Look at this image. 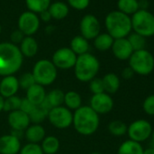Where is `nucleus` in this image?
Returning <instances> with one entry per match:
<instances>
[{
    "mask_svg": "<svg viewBox=\"0 0 154 154\" xmlns=\"http://www.w3.org/2000/svg\"><path fill=\"white\" fill-rule=\"evenodd\" d=\"M24 56L19 47L12 43H0V76L15 75L22 64Z\"/></svg>",
    "mask_w": 154,
    "mask_h": 154,
    "instance_id": "nucleus-1",
    "label": "nucleus"
},
{
    "mask_svg": "<svg viewBox=\"0 0 154 154\" xmlns=\"http://www.w3.org/2000/svg\"><path fill=\"white\" fill-rule=\"evenodd\" d=\"M72 125L75 131L83 136L93 135L100 125L99 114L89 105H82L72 113Z\"/></svg>",
    "mask_w": 154,
    "mask_h": 154,
    "instance_id": "nucleus-2",
    "label": "nucleus"
},
{
    "mask_svg": "<svg viewBox=\"0 0 154 154\" xmlns=\"http://www.w3.org/2000/svg\"><path fill=\"white\" fill-rule=\"evenodd\" d=\"M100 62L96 56L86 53L77 56L74 64V75L82 83H89L95 78L100 71Z\"/></svg>",
    "mask_w": 154,
    "mask_h": 154,
    "instance_id": "nucleus-3",
    "label": "nucleus"
},
{
    "mask_svg": "<svg viewBox=\"0 0 154 154\" xmlns=\"http://www.w3.org/2000/svg\"><path fill=\"white\" fill-rule=\"evenodd\" d=\"M107 33L113 39L126 38L131 33V20L130 16L122 12L112 11L105 17Z\"/></svg>",
    "mask_w": 154,
    "mask_h": 154,
    "instance_id": "nucleus-4",
    "label": "nucleus"
},
{
    "mask_svg": "<svg viewBox=\"0 0 154 154\" xmlns=\"http://www.w3.org/2000/svg\"><path fill=\"white\" fill-rule=\"evenodd\" d=\"M128 61L135 74L148 76L154 71V56L147 49L134 51Z\"/></svg>",
    "mask_w": 154,
    "mask_h": 154,
    "instance_id": "nucleus-5",
    "label": "nucleus"
},
{
    "mask_svg": "<svg viewBox=\"0 0 154 154\" xmlns=\"http://www.w3.org/2000/svg\"><path fill=\"white\" fill-rule=\"evenodd\" d=\"M57 68L48 59H41L37 61L32 71L35 84L42 86H48L54 83L57 78Z\"/></svg>",
    "mask_w": 154,
    "mask_h": 154,
    "instance_id": "nucleus-6",
    "label": "nucleus"
},
{
    "mask_svg": "<svg viewBox=\"0 0 154 154\" xmlns=\"http://www.w3.org/2000/svg\"><path fill=\"white\" fill-rule=\"evenodd\" d=\"M131 28L134 33L143 37H151L154 35V15L148 10L139 9L131 17Z\"/></svg>",
    "mask_w": 154,
    "mask_h": 154,
    "instance_id": "nucleus-7",
    "label": "nucleus"
},
{
    "mask_svg": "<svg viewBox=\"0 0 154 154\" xmlns=\"http://www.w3.org/2000/svg\"><path fill=\"white\" fill-rule=\"evenodd\" d=\"M153 127L151 123L145 119H138L131 122L127 128L129 140L142 143L150 138Z\"/></svg>",
    "mask_w": 154,
    "mask_h": 154,
    "instance_id": "nucleus-8",
    "label": "nucleus"
},
{
    "mask_svg": "<svg viewBox=\"0 0 154 154\" xmlns=\"http://www.w3.org/2000/svg\"><path fill=\"white\" fill-rule=\"evenodd\" d=\"M47 119L49 122L57 129H66L72 125V112L65 106H58L48 112Z\"/></svg>",
    "mask_w": 154,
    "mask_h": 154,
    "instance_id": "nucleus-9",
    "label": "nucleus"
},
{
    "mask_svg": "<svg viewBox=\"0 0 154 154\" xmlns=\"http://www.w3.org/2000/svg\"><path fill=\"white\" fill-rule=\"evenodd\" d=\"M77 55L70 49V47H62L57 49L52 57V63L60 70H69L74 67Z\"/></svg>",
    "mask_w": 154,
    "mask_h": 154,
    "instance_id": "nucleus-10",
    "label": "nucleus"
},
{
    "mask_svg": "<svg viewBox=\"0 0 154 154\" xmlns=\"http://www.w3.org/2000/svg\"><path fill=\"white\" fill-rule=\"evenodd\" d=\"M40 26V20L36 14L27 11L23 13L18 19V30H20L25 36H32L37 32Z\"/></svg>",
    "mask_w": 154,
    "mask_h": 154,
    "instance_id": "nucleus-11",
    "label": "nucleus"
},
{
    "mask_svg": "<svg viewBox=\"0 0 154 154\" xmlns=\"http://www.w3.org/2000/svg\"><path fill=\"white\" fill-rule=\"evenodd\" d=\"M97 114H106L112 112L114 106L112 97L106 94L102 93L98 94H93L90 100L89 105Z\"/></svg>",
    "mask_w": 154,
    "mask_h": 154,
    "instance_id": "nucleus-12",
    "label": "nucleus"
},
{
    "mask_svg": "<svg viewBox=\"0 0 154 154\" xmlns=\"http://www.w3.org/2000/svg\"><path fill=\"white\" fill-rule=\"evenodd\" d=\"M80 31L82 36L86 40L94 39L101 31V25L96 17L86 15L80 22Z\"/></svg>",
    "mask_w": 154,
    "mask_h": 154,
    "instance_id": "nucleus-13",
    "label": "nucleus"
},
{
    "mask_svg": "<svg viewBox=\"0 0 154 154\" xmlns=\"http://www.w3.org/2000/svg\"><path fill=\"white\" fill-rule=\"evenodd\" d=\"M111 49L114 57L120 61H128L132 53L134 52L127 37L114 39Z\"/></svg>",
    "mask_w": 154,
    "mask_h": 154,
    "instance_id": "nucleus-14",
    "label": "nucleus"
},
{
    "mask_svg": "<svg viewBox=\"0 0 154 154\" xmlns=\"http://www.w3.org/2000/svg\"><path fill=\"white\" fill-rule=\"evenodd\" d=\"M21 147L20 139L12 133L0 137V154H18Z\"/></svg>",
    "mask_w": 154,
    "mask_h": 154,
    "instance_id": "nucleus-15",
    "label": "nucleus"
},
{
    "mask_svg": "<svg viewBox=\"0 0 154 154\" xmlns=\"http://www.w3.org/2000/svg\"><path fill=\"white\" fill-rule=\"evenodd\" d=\"M8 122L11 129L17 131H25L31 122L28 114L22 112L21 110L9 112Z\"/></svg>",
    "mask_w": 154,
    "mask_h": 154,
    "instance_id": "nucleus-16",
    "label": "nucleus"
},
{
    "mask_svg": "<svg viewBox=\"0 0 154 154\" xmlns=\"http://www.w3.org/2000/svg\"><path fill=\"white\" fill-rule=\"evenodd\" d=\"M19 88L18 78L15 75L4 76L0 80V95L4 99L16 95Z\"/></svg>",
    "mask_w": 154,
    "mask_h": 154,
    "instance_id": "nucleus-17",
    "label": "nucleus"
},
{
    "mask_svg": "<svg viewBox=\"0 0 154 154\" xmlns=\"http://www.w3.org/2000/svg\"><path fill=\"white\" fill-rule=\"evenodd\" d=\"M63 97L64 93L62 90L54 89L46 94L45 101L42 103L41 105H43L45 109L50 111L53 108L62 106L63 104Z\"/></svg>",
    "mask_w": 154,
    "mask_h": 154,
    "instance_id": "nucleus-18",
    "label": "nucleus"
},
{
    "mask_svg": "<svg viewBox=\"0 0 154 154\" xmlns=\"http://www.w3.org/2000/svg\"><path fill=\"white\" fill-rule=\"evenodd\" d=\"M24 135L29 143L38 144L45 137V129L41 124H31L26 129Z\"/></svg>",
    "mask_w": 154,
    "mask_h": 154,
    "instance_id": "nucleus-19",
    "label": "nucleus"
},
{
    "mask_svg": "<svg viewBox=\"0 0 154 154\" xmlns=\"http://www.w3.org/2000/svg\"><path fill=\"white\" fill-rule=\"evenodd\" d=\"M103 85L104 88V93L108 94H116L121 86V80L120 77L114 72H108L103 78Z\"/></svg>",
    "mask_w": 154,
    "mask_h": 154,
    "instance_id": "nucleus-20",
    "label": "nucleus"
},
{
    "mask_svg": "<svg viewBox=\"0 0 154 154\" xmlns=\"http://www.w3.org/2000/svg\"><path fill=\"white\" fill-rule=\"evenodd\" d=\"M45 95H46V92L45 90V87L35 84L26 90V98L29 102H31L34 105L37 106L42 104V103L45 101Z\"/></svg>",
    "mask_w": 154,
    "mask_h": 154,
    "instance_id": "nucleus-21",
    "label": "nucleus"
},
{
    "mask_svg": "<svg viewBox=\"0 0 154 154\" xmlns=\"http://www.w3.org/2000/svg\"><path fill=\"white\" fill-rule=\"evenodd\" d=\"M19 50L23 56L34 57L38 52V44L32 36H26L20 44Z\"/></svg>",
    "mask_w": 154,
    "mask_h": 154,
    "instance_id": "nucleus-22",
    "label": "nucleus"
},
{
    "mask_svg": "<svg viewBox=\"0 0 154 154\" xmlns=\"http://www.w3.org/2000/svg\"><path fill=\"white\" fill-rule=\"evenodd\" d=\"M143 150L141 143L128 139L120 144L117 154H143Z\"/></svg>",
    "mask_w": 154,
    "mask_h": 154,
    "instance_id": "nucleus-23",
    "label": "nucleus"
},
{
    "mask_svg": "<svg viewBox=\"0 0 154 154\" xmlns=\"http://www.w3.org/2000/svg\"><path fill=\"white\" fill-rule=\"evenodd\" d=\"M63 104L70 111H75L82 106V97L75 91H68L64 93Z\"/></svg>",
    "mask_w": 154,
    "mask_h": 154,
    "instance_id": "nucleus-24",
    "label": "nucleus"
},
{
    "mask_svg": "<svg viewBox=\"0 0 154 154\" xmlns=\"http://www.w3.org/2000/svg\"><path fill=\"white\" fill-rule=\"evenodd\" d=\"M89 47H90V45H89L88 40H86L82 35H77V36L73 37L70 43V49L77 56L88 53Z\"/></svg>",
    "mask_w": 154,
    "mask_h": 154,
    "instance_id": "nucleus-25",
    "label": "nucleus"
},
{
    "mask_svg": "<svg viewBox=\"0 0 154 154\" xmlns=\"http://www.w3.org/2000/svg\"><path fill=\"white\" fill-rule=\"evenodd\" d=\"M40 146L44 154H55L60 149V141L55 136H45Z\"/></svg>",
    "mask_w": 154,
    "mask_h": 154,
    "instance_id": "nucleus-26",
    "label": "nucleus"
},
{
    "mask_svg": "<svg viewBox=\"0 0 154 154\" xmlns=\"http://www.w3.org/2000/svg\"><path fill=\"white\" fill-rule=\"evenodd\" d=\"M113 41L114 39L108 33H103L99 34L94 39V45L98 51L105 52L112 48Z\"/></svg>",
    "mask_w": 154,
    "mask_h": 154,
    "instance_id": "nucleus-27",
    "label": "nucleus"
},
{
    "mask_svg": "<svg viewBox=\"0 0 154 154\" xmlns=\"http://www.w3.org/2000/svg\"><path fill=\"white\" fill-rule=\"evenodd\" d=\"M47 10L50 13L51 17L56 20L65 18L69 13V8L63 2H54L49 6Z\"/></svg>",
    "mask_w": 154,
    "mask_h": 154,
    "instance_id": "nucleus-28",
    "label": "nucleus"
},
{
    "mask_svg": "<svg viewBox=\"0 0 154 154\" xmlns=\"http://www.w3.org/2000/svg\"><path fill=\"white\" fill-rule=\"evenodd\" d=\"M117 7L120 12L127 16L133 15L139 10L138 0H118Z\"/></svg>",
    "mask_w": 154,
    "mask_h": 154,
    "instance_id": "nucleus-29",
    "label": "nucleus"
},
{
    "mask_svg": "<svg viewBox=\"0 0 154 154\" xmlns=\"http://www.w3.org/2000/svg\"><path fill=\"white\" fill-rule=\"evenodd\" d=\"M26 4L30 12L40 14L48 9L51 0H26Z\"/></svg>",
    "mask_w": 154,
    "mask_h": 154,
    "instance_id": "nucleus-30",
    "label": "nucleus"
},
{
    "mask_svg": "<svg viewBox=\"0 0 154 154\" xmlns=\"http://www.w3.org/2000/svg\"><path fill=\"white\" fill-rule=\"evenodd\" d=\"M48 112L49 111L41 104L35 106V109L28 114L30 122L34 124H40L47 118Z\"/></svg>",
    "mask_w": 154,
    "mask_h": 154,
    "instance_id": "nucleus-31",
    "label": "nucleus"
},
{
    "mask_svg": "<svg viewBox=\"0 0 154 154\" xmlns=\"http://www.w3.org/2000/svg\"><path fill=\"white\" fill-rule=\"evenodd\" d=\"M127 128H128L127 124L120 120L112 121L108 125L109 132L116 137H121L127 134Z\"/></svg>",
    "mask_w": 154,
    "mask_h": 154,
    "instance_id": "nucleus-32",
    "label": "nucleus"
},
{
    "mask_svg": "<svg viewBox=\"0 0 154 154\" xmlns=\"http://www.w3.org/2000/svg\"><path fill=\"white\" fill-rule=\"evenodd\" d=\"M127 39L130 43V45H131L133 51H139V50H142L145 49L146 46V38L143 37L142 35L136 34V33H131L128 36Z\"/></svg>",
    "mask_w": 154,
    "mask_h": 154,
    "instance_id": "nucleus-33",
    "label": "nucleus"
},
{
    "mask_svg": "<svg viewBox=\"0 0 154 154\" xmlns=\"http://www.w3.org/2000/svg\"><path fill=\"white\" fill-rule=\"evenodd\" d=\"M21 101L22 99L17 95L6 98L4 100V108L3 111L7 112H11L20 109V105H21Z\"/></svg>",
    "mask_w": 154,
    "mask_h": 154,
    "instance_id": "nucleus-34",
    "label": "nucleus"
},
{
    "mask_svg": "<svg viewBox=\"0 0 154 154\" xmlns=\"http://www.w3.org/2000/svg\"><path fill=\"white\" fill-rule=\"evenodd\" d=\"M19 87L23 90H27L34 85H35V78L32 74V72H25L18 78Z\"/></svg>",
    "mask_w": 154,
    "mask_h": 154,
    "instance_id": "nucleus-35",
    "label": "nucleus"
},
{
    "mask_svg": "<svg viewBox=\"0 0 154 154\" xmlns=\"http://www.w3.org/2000/svg\"><path fill=\"white\" fill-rule=\"evenodd\" d=\"M18 154H44L41 146L36 143H27L21 147Z\"/></svg>",
    "mask_w": 154,
    "mask_h": 154,
    "instance_id": "nucleus-36",
    "label": "nucleus"
},
{
    "mask_svg": "<svg viewBox=\"0 0 154 154\" xmlns=\"http://www.w3.org/2000/svg\"><path fill=\"white\" fill-rule=\"evenodd\" d=\"M143 112L149 116H154V94L148 95L142 103Z\"/></svg>",
    "mask_w": 154,
    "mask_h": 154,
    "instance_id": "nucleus-37",
    "label": "nucleus"
},
{
    "mask_svg": "<svg viewBox=\"0 0 154 154\" xmlns=\"http://www.w3.org/2000/svg\"><path fill=\"white\" fill-rule=\"evenodd\" d=\"M89 88H90V91L93 94H98L104 93V88H103L102 78L95 77V78H94L92 81H90L89 82Z\"/></svg>",
    "mask_w": 154,
    "mask_h": 154,
    "instance_id": "nucleus-38",
    "label": "nucleus"
},
{
    "mask_svg": "<svg viewBox=\"0 0 154 154\" xmlns=\"http://www.w3.org/2000/svg\"><path fill=\"white\" fill-rule=\"evenodd\" d=\"M68 4L77 10H84L88 8L90 0H67Z\"/></svg>",
    "mask_w": 154,
    "mask_h": 154,
    "instance_id": "nucleus-39",
    "label": "nucleus"
},
{
    "mask_svg": "<svg viewBox=\"0 0 154 154\" xmlns=\"http://www.w3.org/2000/svg\"><path fill=\"white\" fill-rule=\"evenodd\" d=\"M35 105H34L26 98H24L21 101V105H20V109L19 110H21L22 112H26V114H29L35 109Z\"/></svg>",
    "mask_w": 154,
    "mask_h": 154,
    "instance_id": "nucleus-40",
    "label": "nucleus"
},
{
    "mask_svg": "<svg viewBox=\"0 0 154 154\" xmlns=\"http://www.w3.org/2000/svg\"><path fill=\"white\" fill-rule=\"evenodd\" d=\"M25 37H26L25 35L20 30H15L14 32H12L10 35L11 43L17 45V44H21V42L23 41Z\"/></svg>",
    "mask_w": 154,
    "mask_h": 154,
    "instance_id": "nucleus-41",
    "label": "nucleus"
},
{
    "mask_svg": "<svg viewBox=\"0 0 154 154\" xmlns=\"http://www.w3.org/2000/svg\"><path fill=\"white\" fill-rule=\"evenodd\" d=\"M134 75H135V73L130 66L125 67L122 71V77L124 80H131Z\"/></svg>",
    "mask_w": 154,
    "mask_h": 154,
    "instance_id": "nucleus-42",
    "label": "nucleus"
},
{
    "mask_svg": "<svg viewBox=\"0 0 154 154\" xmlns=\"http://www.w3.org/2000/svg\"><path fill=\"white\" fill-rule=\"evenodd\" d=\"M138 3H139V9L148 10L149 5L148 0H138Z\"/></svg>",
    "mask_w": 154,
    "mask_h": 154,
    "instance_id": "nucleus-43",
    "label": "nucleus"
},
{
    "mask_svg": "<svg viewBox=\"0 0 154 154\" xmlns=\"http://www.w3.org/2000/svg\"><path fill=\"white\" fill-rule=\"evenodd\" d=\"M40 17L45 22H48L52 18V17H51L50 13L48 12V10H45V11H43L42 13H40Z\"/></svg>",
    "mask_w": 154,
    "mask_h": 154,
    "instance_id": "nucleus-44",
    "label": "nucleus"
},
{
    "mask_svg": "<svg viewBox=\"0 0 154 154\" xmlns=\"http://www.w3.org/2000/svg\"><path fill=\"white\" fill-rule=\"evenodd\" d=\"M143 154H154V147L153 146H149V147L144 149Z\"/></svg>",
    "mask_w": 154,
    "mask_h": 154,
    "instance_id": "nucleus-45",
    "label": "nucleus"
},
{
    "mask_svg": "<svg viewBox=\"0 0 154 154\" xmlns=\"http://www.w3.org/2000/svg\"><path fill=\"white\" fill-rule=\"evenodd\" d=\"M4 98L0 95V112L3 111V108H4Z\"/></svg>",
    "mask_w": 154,
    "mask_h": 154,
    "instance_id": "nucleus-46",
    "label": "nucleus"
},
{
    "mask_svg": "<svg viewBox=\"0 0 154 154\" xmlns=\"http://www.w3.org/2000/svg\"><path fill=\"white\" fill-rule=\"evenodd\" d=\"M150 139H151V145L150 146L154 147V129L152 130V132H151V135H150Z\"/></svg>",
    "mask_w": 154,
    "mask_h": 154,
    "instance_id": "nucleus-47",
    "label": "nucleus"
},
{
    "mask_svg": "<svg viewBox=\"0 0 154 154\" xmlns=\"http://www.w3.org/2000/svg\"><path fill=\"white\" fill-rule=\"evenodd\" d=\"M90 154H103V153H101V152H99V151H94V152H92V153H90Z\"/></svg>",
    "mask_w": 154,
    "mask_h": 154,
    "instance_id": "nucleus-48",
    "label": "nucleus"
},
{
    "mask_svg": "<svg viewBox=\"0 0 154 154\" xmlns=\"http://www.w3.org/2000/svg\"><path fill=\"white\" fill-rule=\"evenodd\" d=\"M1 30H2V28H1V25H0V33H1Z\"/></svg>",
    "mask_w": 154,
    "mask_h": 154,
    "instance_id": "nucleus-49",
    "label": "nucleus"
}]
</instances>
